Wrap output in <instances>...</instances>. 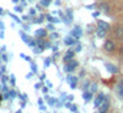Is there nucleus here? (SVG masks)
Instances as JSON below:
<instances>
[{
    "label": "nucleus",
    "mask_w": 123,
    "mask_h": 113,
    "mask_svg": "<svg viewBox=\"0 0 123 113\" xmlns=\"http://www.w3.org/2000/svg\"><path fill=\"white\" fill-rule=\"evenodd\" d=\"M113 20H115V21H119V22H122V24H123V11L119 12V13L117 14V16L114 17Z\"/></svg>",
    "instance_id": "nucleus-4"
},
{
    "label": "nucleus",
    "mask_w": 123,
    "mask_h": 113,
    "mask_svg": "<svg viewBox=\"0 0 123 113\" xmlns=\"http://www.w3.org/2000/svg\"><path fill=\"white\" fill-rule=\"evenodd\" d=\"M121 46H122V43L117 42L115 40H113L111 37H107L106 35V38H105L104 43H102V46H101V50H102L104 54H106L107 56H110V58H113L117 61V58H118V55H119Z\"/></svg>",
    "instance_id": "nucleus-1"
},
{
    "label": "nucleus",
    "mask_w": 123,
    "mask_h": 113,
    "mask_svg": "<svg viewBox=\"0 0 123 113\" xmlns=\"http://www.w3.org/2000/svg\"><path fill=\"white\" fill-rule=\"evenodd\" d=\"M106 35L107 37H111L113 40H115L117 42H119L123 45V24L114 20L113 24H110L109 28H107Z\"/></svg>",
    "instance_id": "nucleus-2"
},
{
    "label": "nucleus",
    "mask_w": 123,
    "mask_h": 113,
    "mask_svg": "<svg viewBox=\"0 0 123 113\" xmlns=\"http://www.w3.org/2000/svg\"><path fill=\"white\" fill-rule=\"evenodd\" d=\"M117 62L123 66V45L121 46V50H119V55H118V58H117Z\"/></svg>",
    "instance_id": "nucleus-3"
}]
</instances>
